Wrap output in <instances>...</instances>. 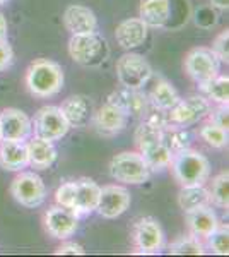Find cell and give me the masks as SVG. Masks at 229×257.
I'll return each mask as SVG.
<instances>
[{
  "instance_id": "cell-21",
  "label": "cell",
  "mask_w": 229,
  "mask_h": 257,
  "mask_svg": "<svg viewBox=\"0 0 229 257\" xmlns=\"http://www.w3.org/2000/svg\"><path fill=\"white\" fill-rule=\"evenodd\" d=\"M0 167L7 172H21L28 167L26 141H0Z\"/></svg>"
},
{
  "instance_id": "cell-26",
  "label": "cell",
  "mask_w": 229,
  "mask_h": 257,
  "mask_svg": "<svg viewBox=\"0 0 229 257\" xmlns=\"http://www.w3.org/2000/svg\"><path fill=\"white\" fill-rule=\"evenodd\" d=\"M210 202L209 190L203 185H185L178 194V206L185 211H191L200 206H207Z\"/></svg>"
},
{
  "instance_id": "cell-37",
  "label": "cell",
  "mask_w": 229,
  "mask_h": 257,
  "mask_svg": "<svg viewBox=\"0 0 229 257\" xmlns=\"http://www.w3.org/2000/svg\"><path fill=\"white\" fill-rule=\"evenodd\" d=\"M55 254H58V255H65V254H70V255H84L86 250H84V247L79 245V243L65 242V243H62L60 247H57Z\"/></svg>"
},
{
  "instance_id": "cell-5",
  "label": "cell",
  "mask_w": 229,
  "mask_h": 257,
  "mask_svg": "<svg viewBox=\"0 0 229 257\" xmlns=\"http://www.w3.org/2000/svg\"><path fill=\"white\" fill-rule=\"evenodd\" d=\"M110 175L123 184L139 185L149 180L151 168L147 167L140 153L123 151L115 155L110 161Z\"/></svg>"
},
{
  "instance_id": "cell-12",
  "label": "cell",
  "mask_w": 229,
  "mask_h": 257,
  "mask_svg": "<svg viewBox=\"0 0 229 257\" xmlns=\"http://www.w3.org/2000/svg\"><path fill=\"white\" fill-rule=\"evenodd\" d=\"M79 216L72 209L57 204L45 213V228L53 238L65 240L77 231Z\"/></svg>"
},
{
  "instance_id": "cell-9",
  "label": "cell",
  "mask_w": 229,
  "mask_h": 257,
  "mask_svg": "<svg viewBox=\"0 0 229 257\" xmlns=\"http://www.w3.org/2000/svg\"><path fill=\"white\" fill-rule=\"evenodd\" d=\"M132 240L140 254H157L164 247V231L156 218H139L132 228Z\"/></svg>"
},
{
  "instance_id": "cell-15",
  "label": "cell",
  "mask_w": 229,
  "mask_h": 257,
  "mask_svg": "<svg viewBox=\"0 0 229 257\" xmlns=\"http://www.w3.org/2000/svg\"><path fill=\"white\" fill-rule=\"evenodd\" d=\"M108 103L118 106L128 117H144L149 105H151L149 98L140 89H130L123 88V86L120 89H115L108 96Z\"/></svg>"
},
{
  "instance_id": "cell-19",
  "label": "cell",
  "mask_w": 229,
  "mask_h": 257,
  "mask_svg": "<svg viewBox=\"0 0 229 257\" xmlns=\"http://www.w3.org/2000/svg\"><path fill=\"white\" fill-rule=\"evenodd\" d=\"M60 110L64 111L70 127H86L93 118V103L84 94H74L64 99Z\"/></svg>"
},
{
  "instance_id": "cell-36",
  "label": "cell",
  "mask_w": 229,
  "mask_h": 257,
  "mask_svg": "<svg viewBox=\"0 0 229 257\" xmlns=\"http://www.w3.org/2000/svg\"><path fill=\"white\" fill-rule=\"evenodd\" d=\"M12 60H14V50H12L11 43L7 41V38L0 40V72L11 67Z\"/></svg>"
},
{
  "instance_id": "cell-1",
  "label": "cell",
  "mask_w": 229,
  "mask_h": 257,
  "mask_svg": "<svg viewBox=\"0 0 229 257\" xmlns=\"http://www.w3.org/2000/svg\"><path fill=\"white\" fill-rule=\"evenodd\" d=\"M28 91L36 98H52L64 88V69L50 59L35 60L26 70Z\"/></svg>"
},
{
  "instance_id": "cell-8",
  "label": "cell",
  "mask_w": 229,
  "mask_h": 257,
  "mask_svg": "<svg viewBox=\"0 0 229 257\" xmlns=\"http://www.w3.org/2000/svg\"><path fill=\"white\" fill-rule=\"evenodd\" d=\"M31 123L36 138L52 141V143L62 139L64 136H67L70 128L64 111L60 110V106H53V105L40 108L35 115V122Z\"/></svg>"
},
{
  "instance_id": "cell-28",
  "label": "cell",
  "mask_w": 229,
  "mask_h": 257,
  "mask_svg": "<svg viewBox=\"0 0 229 257\" xmlns=\"http://www.w3.org/2000/svg\"><path fill=\"white\" fill-rule=\"evenodd\" d=\"M202 93L207 99H212L217 105H227L229 101V77L227 76H215L214 79L198 84Z\"/></svg>"
},
{
  "instance_id": "cell-17",
  "label": "cell",
  "mask_w": 229,
  "mask_h": 257,
  "mask_svg": "<svg viewBox=\"0 0 229 257\" xmlns=\"http://www.w3.org/2000/svg\"><path fill=\"white\" fill-rule=\"evenodd\" d=\"M93 123L96 127V131L103 136H113L116 132L123 131L127 127L128 122V115L118 108V106L111 105L106 101V105H103L101 108H98V111L93 115Z\"/></svg>"
},
{
  "instance_id": "cell-27",
  "label": "cell",
  "mask_w": 229,
  "mask_h": 257,
  "mask_svg": "<svg viewBox=\"0 0 229 257\" xmlns=\"http://www.w3.org/2000/svg\"><path fill=\"white\" fill-rule=\"evenodd\" d=\"M162 143L171 151V155H176V153L183 151V149L190 148L191 136L188 131H185V127L168 123V125L162 128Z\"/></svg>"
},
{
  "instance_id": "cell-33",
  "label": "cell",
  "mask_w": 229,
  "mask_h": 257,
  "mask_svg": "<svg viewBox=\"0 0 229 257\" xmlns=\"http://www.w3.org/2000/svg\"><path fill=\"white\" fill-rule=\"evenodd\" d=\"M55 201H57V204L72 209L74 201H76V180L62 184L55 192Z\"/></svg>"
},
{
  "instance_id": "cell-30",
  "label": "cell",
  "mask_w": 229,
  "mask_h": 257,
  "mask_svg": "<svg viewBox=\"0 0 229 257\" xmlns=\"http://www.w3.org/2000/svg\"><path fill=\"white\" fill-rule=\"evenodd\" d=\"M203 245L200 242V238L193 237H181L169 245V254H176V255H202L203 254Z\"/></svg>"
},
{
  "instance_id": "cell-20",
  "label": "cell",
  "mask_w": 229,
  "mask_h": 257,
  "mask_svg": "<svg viewBox=\"0 0 229 257\" xmlns=\"http://www.w3.org/2000/svg\"><path fill=\"white\" fill-rule=\"evenodd\" d=\"M101 187L91 178H79L76 180V201H74L72 211L77 216L94 213L99 202Z\"/></svg>"
},
{
  "instance_id": "cell-40",
  "label": "cell",
  "mask_w": 229,
  "mask_h": 257,
  "mask_svg": "<svg viewBox=\"0 0 229 257\" xmlns=\"http://www.w3.org/2000/svg\"><path fill=\"white\" fill-rule=\"evenodd\" d=\"M6 2H9V0H0V4H6Z\"/></svg>"
},
{
  "instance_id": "cell-38",
  "label": "cell",
  "mask_w": 229,
  "mask_h": 257,
  "mask_svg": "<svg viewBox=\"0 0 229 257\" xmlns=\"http://www.w3.org/2000/svg\"><path fill=\"white\" fill-rule=\"evenodd\" d=\"M210 6L215 7V9H220V11H226L229 7V0H209Z\"/></svg>"
},
{
  "instance_id": "cell-6",
  "label": "cell",
  "mask_w": 229,
  "mask_h": 257,
  "mask_svg": "<svg viewBox=\"0 0 229 257\" xmlns=\"http://www.w3.org/2000/svg\"><path fill=\"white\" fill-rule=\"evenodd\" d=\"M116 77L123 88L142 89L152 77L151 64L139 53H125L116 60Z\"/></svg>"
},
{
  "instance_id": "cell-22",
  "label": "cell",
  "mask_w": 229,
  "mask_h": 257,
  "mask_svg": "<svg viewBox=\"0 0 229 257\" xmlns=\"http://www.w3.org/2000/svg\"><path fill=\"white\" fill-rule=\"evenodd\" d=\"M26 148H28V165H31L35 170H47L55 163L57 148L52 141L33 136L26 143Z\"/></svg>"
},
{
  "instance_id": "cell-25",
  "label": "cell",
  "mask_w": 229,
  "mask_h": 257,
  "mask_svg": "<svg viewBox=\"0 0 229 257\" xmlns=\"http://www.w3.org/2000/svg\"><path fill=\"white\" fill-rule=\"evenodd\" d=\"M178 101H180V94L171 86V82L166 79H157L149 94V103L159 110L169 111Z\"/></svg>"
},
{
  "instance_id": "cell-7",
  "label": "cell",
  "mask_w": 229,
  "mask_h": 257,
  "mask_svg": "<svg viewBox=\"0 0 229 257\" xmlns=\"http://www.w3.org/2000/svg\"><path fill=\"white\" fill-rule=\"evenodd\" d=\"M11 194L24 208H38L47 199V187L35 172H21L11 184Z\"/></svg>"
},
{
  "instance_id": "cell-3",
  "label": "cell",
  "mask_w": 229,
  "mask_h": 257,
  "mask_svg": "<svg viewBox=\"0 0 229 257\" xmlns=\"http://www.w3.org/2000/svg\"><path fill=\"white\" fill-rule=\"evenodd\" d=\"M173 177L181 187L185 185H203L210 175V163L200 151L183 149L171 158Z\"/></svg>"
},
{
  "instance_id": "cell-32",
  "label": "cell",
  "mask_w": 229,
  "mask_h": 257,
  "mask_svg": "<svg viewBox=\"0 0 229 257\" xmlns=\"http://www.w3.org/2000/svg\"><path fill=\"white\" fill-rule=\"evenodd\" d=\"M207 247L217 255H227L229 254V230L227 226L217 225L214 231L205 238Z\"/></svg>"
},
{
  "instance_id": "cell-34",
  "label": "cell",
  "mask_w": 229,
  "mask_h": 257,
  "mask_svg": "<svg viewBox=\"0 0 229 257\" xmlns=\"http://www.w3.org/2000/svg\"><path fill=\"white\" fill-rule=\"evenodd\" d=\"M212 52L220 62H229V31H220L212 41Z\"/></svg>"
},
{
  "instance_id": "cell-24",
  "label": "cell",
  "mask_w": 229,
  "mask_h": 257,
  "mask_svg": "<svg viewBox=\"0 0 229 257\" xmlns=\"http://www.w3.org/2000/svg\"><path fill=\"white\" fill-rule=\"evenodd\" d=\"M186 223H188L190 233L197 238H207L219 225L217 216L212 208H209V204L186 211Z\"/></svg>"
},
{
  "instance_id": "cell-31",
  "label": "cell",
  "mask_w": 229,
  "mask_h": 257,
  "mask_svg": "<svg viewBox=\"0 0 229 257\" xmlns=\"http://www.w3.org/2000/svg\"><path fill=\"white\" fill-rule=\"evenodd\" d=\"M200 138L212 148L222 149L227 146V131H224V128H220L212 122H207L205 125H202Z\"/></svg>"
},
{
  "instance_id": "cell-14",
  "label": "cell",
  "mask_w": 229,
  "mask_h": 257,
  "mask_svg": "<svg viewBox=\"0 0 229 257\" xmlns=\"http://www.w3.org/2000/svg\"><path fill=\"white\" fill-rule=\"evenodd\" d=\"M0 132L2 139L26 141L33 132L31 118L18 108H6L0 111Z\"/></svg>"
},
{
  "instance_id": "cell-4",
  "label": "cell",
  "mask_w": 229,
  "mask_h": 257,
  "mask_svg": "<svg viewBox=\"0 0 229 257\" xmlns=\"http://www.w3.org/2000/svg\"><path fill=\"white\" fill-rule=\"evenodd\" d=\"M69 55L84 67H99L110 57V47L98 31L72 35L69 41Z\"/></svg>"
},
{
  "instance_id": "cell-39",
  "label": "cell",
  "mask_w": 229,
  "mask_h": 257,
  "mask_svg": "<svg viewBox=\"0 0 229 257\" xmlns=\"http://www.w3.org/2000/svg\"><path fill=\"white\" fill-rule=\"evenodd\" d=\"M4 38H7V21L2 12H0V40Z\"/></svg>"
},
{
  "instance_id": "cell-18",
  "label": "cell",
  "mask_w": 229,
  "mask_h": 257,
  "mask_svg": "<svg viewBox=\"0 0 229 257\" xmlns=\"http://www.w3.org/2000/svg\"><path fill=\"white\" fill-rule=\"evenodd\" d=\"M147 31L149 28L144 24V21L140 18H130L125 19L116 26L115 31V40L125 50L137 48L140 45H144V41L147 40Z\"/></svg>"
},
{
  "instance_id": "cell-2",
  "label": "cell",
  "mask_w": 229,
  "mask_h": 257,
  "mask_svg": "<svg viewBox=\"0 0 229 257\" xmlns=\"http://www.w3.org/2000/svg\"><path fill=\"white\" fill-rule=\"evenodd\" d=\"M135 144L151 172H159L169 167L173 155L162 143V128L152 127L142 120L135 131Z\"/></svg>"
},
{
  "instance_id": "cell-23",
  "label": "cell",
  "mask_w": 229,
  "mask_h": 257,
  "mask_svg": "<svg viewBox=\"0 0 229 257\" xmlns=\"http://www.w3.org/2000/svg\"><path fill=\"white\" fill-rule=\"evenodd\" d=\"M139 18L147 28H162L171 19V0H140Z\"/></svg>"
},
{
  "instance_id": "cell-11",
  "label": "cell",
  "mask_w": 229,
  "mask_h": 257,
  "mask_svg": "<svg viewBox=\"0 0 229 257\" xmlns=\"http://www.w3.org/2000/svg\"><path fill=\"white\" fill-rule=\"evenodd\" d=\"M185 70L197 84H202L219 76L220 60L210 48H193L185 59Z\"/></svg>"
},
{
  "instance_id": "cell-13",
  "label": "cell",
  "mask_w": 229,
  "mask_h": 257,
  "mask_svg": "<svg viewBox=\"0 0 229 257\" xmlns=\"http://www.w3.org/2000/svg\"><path fill=\"white\" fill-rule=\"evenodd\" d=\"M132 202L130 192L122 185H105L99 194V202H98V211L103 218L106 219H115L122 216L125 211L128 209Z\"/></svg>"
},
{
  "instance_id": "cell-29",
  "label": "cell",
  "mask_w": 229,
  "mask_h": 257,
  "mask_svg": "<svg viewBox=\"0 0 229 257\" xmlns=\"http://www.w3.org/2000/svg\"><path fill=\"white\" fill-rule=\"evenodd\" d=\"M210 202L217 208L227 209L229 208V173L220 172L219 175L212 180V189L209 190Z\"/></svg>"
},
{
  "instance_id": "cell-35",
  "label": "cell",
  "mask_w": 229,
  "mask_h": 257,
  "mask_svg": "<svg viewBox=\"0 0 229 257\" xmlns=\"http://www.w3.org/2000/svg\"><path fill=\"white\" fill-rule=\"evenodd\" d=\"M207 117H209V122L215 123V125H219L220 128H224V131H227V128H229V110H227V105H219L214 111L210 110V113L207 115Z\"/></svg>"
},
{
  "instance_id": "cell-10",
  "label": "cell",
  "mask_w": 229,
  "mask_h": 257,
  "mask_svg": "<svg viewBox=\"0 0 229 257\" xmlns=\"http://www.w3.org/2000/svg\"><path fill=\"white\" fill-rule=\"evenodd\" d=\"M210 113V101L202 94H193L185 99L180 98V101L168 111L169 123L180 127H188L200 122Z\"/></svg>"
},
{
  "instance_id": "cell-41",
  "label": "cell",
  "mask_w": 229,
  "mask_h": 257,
  "mask_svg": "<svg viewBox=\"0 0 229 257\" xmlns=\"http://www.w3.org/2000/svg\"><path fill=\"white\" fill-rule=\"evenodd\" d=\"M0 141H2V132H0Z\"/></svg>"
},
{
  "instance_id": "cell-16",
  "label": "cell",
  "mask_w": 229,
  "mask_h": 257,
  "mask_svg": "<svg viewBox=\"0 0 229 257\" xmlns=\"http://www.w3.org/2000/svg\"><path fill=\"white\" fill-rule=\"evenodd\" d=\"M64 26L70 35H84L98 31V19L89 7L74 4L64 12Z\"/></svg>"
}]
</instances>
